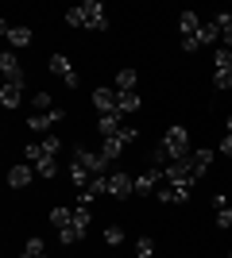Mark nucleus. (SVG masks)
I'll use <instances>...</instances> for the list:
<instances>
[{
    "mask_svg": "<svg viewBox=\"0 0 232 258\" xmlns=\"http://www.w3.org/2000/svg\"><path fill=\"white\" fill-rule=\"evenodd\" d=\"M135 258H155V239L151 235H140V239H135Z\"/></svg>",
    "mask_w": 232,
    "mask_h": 258,
    "instance_id": "22",
    "label": "nucleus"
},
{
    "mask_svg": "<svg viewBox=\"0 0 232 258\" xmlns=\"http://www.w3.org/2000/svg\"><path fill=\"white\" fill-rule=\"evenodd\" d=\"M97 131H101V139H112V135H120V131H124V119H120V112L97 116Z\"/></svg>",
    "mask_w": 232,
    "mask_h": 258,
    "instance_id": "14",
    "label": "nucleus"
},
{
    "mask_svg": "<svg viewBox=\"0 0 232 258\" xmlns=\"http://www.w3.org/2000/svg\"><path fill=\"white\" fill-rule=\"evenodd\" d=\"M105 243H109V247H120V243H124V227L109 224V227H105Z\"/></svg>",
    "mask_w": 232,
    "mask_h": 258,
    "instance_id": "24",
    "label": "nucleus"
},
{
    "mask_svg": "<svg viewBox=\"0 0 232 258\" xmlns=\"http://www.w3.org/2000/svg\"><path fill=\"white\" fill-rule=\"evenodd\" d=\"M213 216H217V227H224V231L232 227V208H221V212H213Z\"/></svg>",
    "mask_w": 232,
    "mask_h": 258,
    "instance_id": "30",
    "label": "nucleus"
},
{
    "mask_svg": "<svg viewBox=\"0 0 232 258\" xmlns=\"http://www.w3.org/2000/svg\"><path fill=\"white\" fill-rule=\"evenodd\" d=\"M66 23L70 27H85V31H105L109 27V16H105V4L101 0H85L77 8L66 12Z\"/></svg>",
    "mask_w": 232,
    "mask_h": 258,
    "instance_id": "2",
    "label": "nucleus"
},
{
    "mask_svg": "<svg viewBox=\"0 0 232 258\" xmlns=\"http://www.w3.org/2000/svg\"><path fill=\"white\" fill-rule=\"evenodd\" d=\"M74 224L81 227V231H85L89 224H93V216H89V208H81V205H74Z\"/></svg>",
    "mask_w": 232,
    "mask_h": 258,
    "instance_id": "28",
    "label": "nucleus"
},
{
    "mask_svg": "<svg viewBox=\"0 0 232 258\" xmlns=\"http://www.w3.org/2000/svg\"><path fill=\"white\" fill-rule=\"evenodd\" d=\"M166 185V177H163V166H151V170H144L140 177H135V193L140 197H155L159 189Z\"/></svg>",
    "mask_w": 232,
    "mask_h": 258,
    "instance_id": "5",
    "label": "nucleus"
},
{
    "mask_svg": "<svg viewBox=\"0 0 232 258\" xmlns=\"http://www.w3.org/2000/svg\"><path fill=\"white\" fill-rule=\"evenodd\" d=\"M39 258H47V254H39Z\"/></svg>",
    "mask_w": 232,
    "mask_h": 258,
    "instance_id": "36",
    "label": "nucleus"
},
{
    "mask_svg": "<svg viewBox=\"0 0 232 258\" xmlns=\"http://www.w3.org/2000/svg\"><path fill=\"white\" fill-rule=\"evenodd\" d=\"M228 258H232V250H228Z\"/></svg>",
    "mask_w": 232,
    "mask_h": 258,
    "instance_id": "35",
    "label": "nucleus"
},
{
    "mask_svg": "<svg viewBox=\"0 0 232 258\" xmlns=\"http://www.w3.org/2000/svg\"><path fill=\"white\" fill-rule=\"evenodd\" d=\"M81 235H85V231H81V227H77V224H70V227H62V231H58V239H62L66 247H70V243H77V239H81Z\"/></svg>",
    "mask_w": 232,
    "mask_h": 258,
    "instance_id": "27",
    "label": "nucleus"
},
{
    "mask_svg": "<svg viewBox=\"0 0 232 258\" xmlns=\"http://www.w3.org/2000/svg\"><path fill=\"white\" fill-rule=\"evenodd\" d=\"M74 166H81L89 177H101L112 162H105V154H101V151H85V147H77V151H74Z\"/></svg>",
    "mask_w": 232,
    "mask_h": 258,
    "instance_id": "3",
    "label": "nucleus"
},
{
    "mask_svg": "<svg viewBox=\"0 0 232 258\" xmlns=\"http://www.w3.org/2000/svg\"><path fill=\"white\" fill-rule=\"evenodd\" d=\"M35 112H51V108H55V100H51V93H35Z\"/></svg>",
    "mask_w": 232,
    "mask_h": 258,
    "instance_id": "29",
    "label": "nucleus"
},
{
    "mask_svg": "<svg viewBox=\"0 0 232 258\" xmlns=\"http://www.w3.org/2000/svg\"><path fill=\"white\" fill-rule=\"evenodd\" d=\"M201 27H205V23H201V16H198V12H182V16H178V31H182V46H186V43H194Z\"/></svg>",
    "mask_w": 232,
    "mask_h": 258,
    "instance_id": "10",
    "label": "nucleus"
},
{
    "mask_svg": "<svg viewBox=\"0 0 232 258\" xmlns=\"http://www.w3.org/2000/svg\"><path fill=\"white\" fill-rule=\"evenodd\" d=\"M20 100H23V85H12V81L0 85V104L4 108H20Z\"/></svg>",
    "mask_w": 232,
    "mask_h": 258,
    "instance_id": "17",
    "label": "nucleus"
},
{
    "mask_svg": "<svg viewBox=\"0 0 232 258\" xmlns=\"http://www.w3.org/2000/svg\"><path fill=\"white\" fill-rule=\"evenodd\" d=\"M39 143H43V151L51 154V158H58V154H62V139H58V135H43Z\"/></svg>",
    "mask_w": 232,
    "mask_h": 258,
    "instance_id": "25",
    "label": "nucleus"
},
{
    "mask_svg": "<svg viewBox=\"0 0 232 258\" xmlns=\"http://www.w3.org/2000/svg\"><path fill=\"white\" fill-rule=\"evenodd\" d=\"M224 135H232V116H228V119H224Z\"/></svg>",
    "mask_w": 232,
    "mask_h": 258,
    "instance_id": "34",
    "label": "nucleus"
},
{
    "mask_svg": "<svg viewBox=\"0 0 232 258\" xmlns=\"http://www.w3.org/2000/svg\"><path fill=\"white\" fill-rule=\"evenodd\" d=\"M132 193H135V177H132V173H124V170L109 173V197L124 201V197H132Z\"/></svg>",
    "mask_w": 232,
    "mask_h": 258,
    "instance_id": "7",
    "label": "nucleus"
},
{
    "mask_svg": "<svg viewBox=\"0 0 232 258\" xmlns=\"http://www.w3.org/2000/svg\"><path fill=\"white\" fill-rule=\"evenodd\" d=\"M217 27H221V46L224 50H232V12H217Z\"/></svg>",
    "mask_w": 232,
    "mask_h": 258,
    "instance_id": "18",
    "label": "nucleus"
},
{
    "mask_svg": "<svg viewBox=\"0 0 232 258\" xmlns=\"http://www.w3.org/2000/svg\"><path fill=\"white\" fill-rule=\"evenodd\" d=\"M0 31H4V39H8L12 46H31L35 43V31H31V27H12V23L4 20V23H0Z\"/></svg>",
    "mask_w": 232,
    "mask_h": 258,
    "instance_id": "13",
    "label": "nucleus"
},
{
    "mask_svg": "<svg viewBox=\"0 0 232 258\" xmlns=\"http://www.w3.org/2000/svg\"><path fill=\"white\" fill-rule=\"evenodd\" d=\"M124 151H128V143L120 139V135H112V139H101V154H105V162H120Z\"/></svg>",
    "mask_w": 232,
    "mask_h": 258,
    "instance_id": "15",
    "label": "nucleus"
},
{
    "mask_svg": "<svg viewBox=\"0 0 232 258\" xmlns=\"http://www.w3.org/2000/svg\"><path fill=\"white\" fill-rule=\"evenodd\" d=\"M213 66H217V74H213V85H217V89H232V50L217 46V54H213Z\"/></svg>",
    "mask_w": 232,
    "mask_h": 258,
    "instance_id": "4",
    "label": "nucleus"
},
{
    "mask_svg": "<svg viewBox=\"0 0 232 258\" xmlns=\"http://www.w3.org/2000/svg\"><path fill=\"white\" fill-rule=\"evenodd\" d=\"M116 104H120V116H132L144 108V100H140V93H116Z\"/></svg>",
    "mask_w": 232,
    "mask_h": 258,
    "instance_id": "19",
    "label": "nucleus"
},
{
    "mask_svg": "<svg viewBox=\"0 0 232 258\" xmlns=\"http://www.w3.org/2000/svg\"><path fill=\"white\" fill-rule=\"evenodd\" d=\"M190 177H194V181H198V177H205V173H209V162H213V151L209 147H198V151L190 154Z\"/></svg>",
    "mask_w": 232,
    "mask_h": 258,
    "instance_id": "11",
    "label": "nucleus"
},
{
    "mask_svg": "<svg viewBox=\"0 0 232 258\" xmlns=\"http://www.w3.org/2000/svg\"><path fill=\"white\" fill-rule=\"evenodd\" d=\"M186 158H190V131L174 123L155 147V162H186Z\"/></svg>",
    "mask_w": 232,
    "mask_h": 258,
    "instance_id": "1",
    "label": "nucleus"
},
{
    "mask_svg": "<svg viewBox=\"0 0 232 258\" xmlns=\"http://www.w3.org/2000/svg\"><path fill=\"white\" fill-rule=\"evenodd\" d=\"M35 173H39V177H55L58 173V158H39L35 162Z\"/></svg>",
    "mask_w": 232,
    "mask_h": 258,
    "instance_id": "23",
    "label": "nucleus"
},
{
    "mask_svg": "<svg viewBox=\"0 0 232 258\" xmlns=\"http://www.w3.org/2000/svg\"><path fill=\"white\" fill-rule=\"evenodd\" d=\"M135 135H140V131H135V127H124V131H120V139L128 143V147H132V143H135Z\"/></svg>",
    "mask_w": 232,
    "mask_h": 258,
    "instance_id": "32",
    "label": "nucleus"
},
{
    "mask_svg": "<svg viewBox=\"0 0 232 258\" xmlns=\"http://www.w3.org/2000/svg\"><path fill=\"white\" fill-rule=\"evenodd\" d=\"M209 208H213V212H221V208H228V201H224V193H213V197H209Z\"/></svg>",
    "mask_w": 232,
    "mask_h": 258,
    "instance_id": "31",
    "label": "nucleus"
},
{
    "mask_svg": "<svg viewBox=\"0 0 232 258\" xmlns=\"http://www.w3.org/2000/svg\"><path fill=\"white\" fill-rule=\"evenodd\" d=\"M62 119H66V112H62V108H51V112H35V116L27 119V127L43 135V131H51L55 123H62Z\"/></svg>",
    "mask_w": 232,
    "mask_h": 258,
    "instance_id": "9",
    "label": "nucleus"
},
{
    "mask_svg": "<svg viewBox=\"0 0 232 258\" xmlns=\"http://www.w3.org/2000/svg\"><path fill=\"white\" fill-rule=\"evenodd\" d=\"M135 81H140V74H135V70H120V74H116V81H112V89H116V93H135Z\"/></svg>",
    "mask_w": 232,
    "mask_h": 258,
    "instance_id": "20",
    "label": "nucleus"
},
{
    "mask_svg": "<svg viewBox=\"0 0 232 258\" xmlns=\"http://www.w3.org/2000/svg\"><path fill=\"white\" fill-rule=\"evenodd\" d=\"M221 151H224V154L232 158V135H224V139H221Z\"/></svg>",
    "mask_w": 232,
    "mask_h": 258,
    "instance_id": "33",
    "label": "nucleus"
},
{
    "mask_svg": "<svg viewBox=\"0 0 232 258\" xmlns=\"http://www.w3.org/2000/svg\"><path fill=\"white\" fill-rule=\"evenodd\" d=\"M93 104H97V116L120 112V104H116V89H112V85H97V89H93Z\"/></svg>",
    "mask_w": 232,
    "mask_h": 258,
    "instance_id": "8",
    "label": "nucleus"
},
{
    "mask_svg": "<svg viewBox=\"0 0 232 258\" xmlns=\"http://www.w3.org/2000/svg\"><path fill=\"white\" fill-rule=\"evenodd\" d=\"M51 224L62 231V227H70L74 224V208H66V205H58V208H51Z\"/></svg>",
    "mask_w": 232,
    "mask_h": 258,
    "instance_id": "21",
    "label": "nucleus"
},
{
    "mask_svg": "<svg viewBox=\"0 0 232 258\" xmlns=\"http://www.w3.org/2000/svg\"><path fill=\"white\" fill-rule=\"evenodd\" d=\"M0 70H4V81H12V85H23V66H20V58H16L12 50L0 54Z\"/></svg>",
    "mask_w": 232,
    "mask_h": 258,
    "instance_id": "12",
    "label": "nucleus"
},
{
    "mask_svg": "<svg viewBox=\"0 0 232 258\" xmlns=\"http://www.w3.org/2000/svg\"><path fill=\"white\" fill-rule=\"evenodd\" d=\"M39 254H47L43 239H27V243H23V258H39Z\"/></svg>",
    "mask_w": 232,
    "mask_h": 258,
    "instance_id": "26",
    "label": "nucleus"
},
{
    "mask_svg": "<svg viewBox=\"0 0 232 258\" xmlns=\"http://www.w3.org/2000/svg\"><path fill=\"white\" fill-rule=\"evenodd\" d=\"M35 181V166H12L8 170V185L12 189H27Z\"/></svg>",
    "mask_w": 232,
    "mask_h": 258,
    "instance_id": "16",
    "label": "nucleus"
},
{
    "mask_svg": "<svg viewBox=\"0 0 232 258\" xmlns=\"http://www.w3.org/2000/svg\"><path fill=\"white\" fill-rule=\"evenodd\" d=\"M51 74L62 81L66 89H74L77 85V74H74V62H70L66 54H51Z\"/></svg>",
    "mask_w": 232,
    "mask_h": 258,
    "instance_id": "6",
    "label": "nucleus"
}]
</instances>
